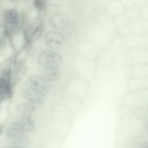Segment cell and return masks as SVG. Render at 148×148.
Wrapping results in <instances>:
<instances>
[{
	"mask_svg": "<svg viewBox=\"0 0 148 148\" xmlns=\"http://www.w3.org/2000/svg\"><path fill=\"white\" fill-rule=\"evenodd\" d=\"M49 24L54 29L68 36L72 35L75 31L73 23L66 14L62 13L53 14L50 17Z\"/></svg>",
	"mask_w": 148,
	"mask_h": 148,
	"instance_id": "6da1fadb",
	"label": "cell"
},
{
	"mask_svg": "<svg viewBox=\"0 0 148 148\" xmlns=\"http://www.w3.org/2000/svg\"><path fill=\"white\" fill-rule=\"evenodd\" d=\"M62 62L63 59L61 56L51 49L41 51L38 57V62L43 69L58 68Z\"/></svg>",
	"mask_w": 148,
	"mask_h": 148,
	"instance_id": "7a4b0ae2",
	"label": "cell"
},
{
	"mask_svg": "<svg viewBox=\"0 0 148 148\" xmlns=\"http://www.w3.org/2000/svg\"><path fill=\"white\" fill-rule=\"evenodd\" d=\"M4 135L9 145L25 148L28 143V138L25 132L9 125L4 130Z\"/></svg>",
	"mask_w": 148,
	"mask_h": 148,
	"instance_id": "3957f363",
	"label": "cell"
},
{
	"mask_svg": "<svg viewBox=\"0 0 148 148\" xmlns=\"http://www.w3.org/2000/svg\"><path fill=\"white\" fill-rule=\"evenodd\" d=\"M46 45L52 49L61 48L65 43V38L62 34L58 31L48 32L45 37Z\"/></svg>",
	"mask_w": 148,
	"mask_h": 148,
	"instance_id": "277c9868",
	"label": "cell"
},
{
	"mask_svg": "<svg viewBox=\"0 0 148 148\" xmlns=\"http://www.w3.org/2000/svg\"><path fill=\"white\" fill-rule=\"evenodd\" d=\"M25 84V86L44 93H46L50 87V82L47 81L43 76L38 75H32L28 77L26 80Z\"/></svg>",
	"mask_w": 148,
	"mask_h": 148,
	"instance_id": "5b68a950",
	"label": "cell"
},
{
	"mask_svg": "<svg viewBox=\"0 0 148 148\" xmlns=\"http://www.w3.org/2000/svg\"><path fill=\"white\" fill-rule=\"evenodd\" d=\"M23 97L27 101L34 105H40L45 100V93L25 86L23 90Z\"/></svg>",
	"mask_w": 148,
	"mask_h": 148,
	"instance_id": "8992f818",
	"label": "cell"
},
{
	"mask_svg": "<svg viewBox=\"0 0 148 148\" xmlns=\"http://www.w3.org/2000/svg\"><path fill=\"white\" fill-rule=\"evenodd\" d=\"M10 125L25 133L33 131L35 127L34 122L31 116H20Z\"/></svg>",
	"mask_w": 148,
	"mask_h": 148,
	"instance_id": "52a82bcc",
	"label": "cell"
},
{
	"mask_svg": "<svg viewBox=\"0 0 148 148\" xmlns=\"http://www.w3.org/2000/svg\"><path fill=\"white\" fill-rule=\"evenodd\" d=\"M35 109L34 105L28 101L21 102L16 106V110L20 116H31L35 111Z\"/></svg>",
	"mask_w": 148,
	"mask_h": 148,
	"instance_id": "ba28073f",
	"label": "cell"
},
{
	"mask_svg": "<svg viewBox=\"0 0 148 148\" xmlns=\"http://www.w3.org/2000/svg\"><path fill=\"white\" fill-rule=\"evenodd\" d=\"M43 77L49 82L58 80L61 77V72L58 68H45L43 70Z\"/></svg>",
	"mask_w": 148,
	"mask_h": 148,
	"instance_id": "9c48e42d",
	"label": "cell"
},
{
	"mask_svg": "<svg viewBox=\"0 0 148 148\" xmlns=\"http://www.w3.org/2000/svg\"><path fill=\"white\" fill-rule=\"evenodd\" d=\"M33 5L36 9L42 10L46 6V2L45 0H34Z\"/></svg>",
	"mask_w": 148,
	"mask_h": 148,
	"instance_id": "30bf717a",
	"label": "cell"
},
{
	"mask_svg": "<svg viewBox=\"0 0 148 148\" xmlns=\"http://www.w3.org/2000/svg\"><path fill=\"white\" fill-rule=\"evenodd\" d=\"M4 148H24L22 147H20V146H15V145H9L7 146H6Z\"/></svg>",
	"mask_w": 148,
	"mask_h": 148,
	"instance_id": "8fae6325",
	"label": "cell"
},
{
	"mask_svg": "<svg viewBox=\"0 0 148 148\" xmlns=\"http://www.w3.org/2000/svg\"><path fill=\"white\" fill-rule=\"evenodd\" d=\"M3 101H5V100H3V99L2 97V95H1V94H0V105H1V103H2V102Z\"/></svg>",
	"mask_w": 148,
	"mask_h": 148,
	"instance_id": "7c38bea8",
	"label": "cell"
},
{
	"mask_svg": "<svg viewBox=\"0 0 148 148\" xmlns=\"http://www.w3.org/2000/svg\"><path fill=\"white\" fill-rule=\"evenodd\" d=\"M140 148H147V145H143L142 147H141Z\"/></svg>",
	"mask_w": 148,
	"mask_h": 148,
	"instance_id": "4fadbf2b",
	"label": "cell"
},
{
	"mask_svg": "<svg viewBox=\"0 0 148 148\" xmlns=\"http://www.w3.org/2000/svg\"><path fill=\"white\" fill-rule=\"evenodd\" d=\"M61 1H72V0H61Z\"/></svg>",
	"mask_w": 148,
	"mask_h": 148,
	"instance_id": "5bb4252c",
	"label": "cell"
},
{
	"mask_svg": "<svg viewBox=\"0 0 148 148\" xmlns=\"http://www.w3.org/2000/svg\"><path fill=\"white\" fill-rule=\"evenodd\" d=\"M10 1H17V0H9Z\"/></svg>",
	"mask_w": 148,
	"mask_h": 148,
	"instance_id": "9a60e30c",
	"label": "cell"
}]
</instances>
